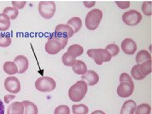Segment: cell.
<instances>
[{
    "label": "cell",
    "mask_w": 152,
    "mask_h": 114,
    "mask_svg": "<svg viewBox=\"0 0 152 114\" xmlns=\"http://www.w3.org/2000/svg\"><path fill=\"white\" fill-rule=\"evenodd\" d=\"M88 85L83 80L76 82L74 85H72L69 90V97L70 101L74 102H79L82 101L84 97L87 93Z\"/></svg>",
    "instance_id": "1"
},
{
    "label": "cell",
    "mask_w": 152,
    "mask_h": 114,
    "mask_svg": "<svg viewBox=\"0 0 152 114\" xmlns=\"http://www.w3.org/2000/svg\"><path fill=\"white\" fill-rule=\"evenodd\" d=\"M102 19H103V12L98 9H94L86 15V27L91 31L96 30L99 26Z\"/></svg>",
    "instance_id": "2"
},
{
    "label": "cell",
    "mask_w": 152,
    "mask_h": 114,
    "mask_svg": "<svg viewBox=\"0 0 152 114\" xmlns=\"http://www.w3.org/2000/svg\"><path fill=\"white\" fill-rule=\"evenodd\" d=\"M87 55L92 58L97 65H102L104 62H109L112 56L105 49H91L87 50Z\"/></svg>",
    "instance_id": "3"
},
{
    "label": "cell",
    "mask_w": 152,
    "mask_h": 114,
    "mask_svg": "<svg viewBox=\"0 0 152 114\" xmlns=\"http://www.w3.org/2000/svg\"><path fill=\"white\" fill-rule=\"evenodd\" d=\"M56 85L55 80L50 77H40L35 82L36 89L43 93L53 91L56 89Z\"/></svg>",
    "instance_id": "4"
},
{
    "label": "cell",
    "mask_w": 152,
    "mask_h": 114,
    "mask_svg": "<svg viewBox=\"0 0 152 114\" xmlns=\"http://www.w3.org/2000/svg\"><path fill=\"white\" fill-rule=\"evenodd\" d=\"M39 12L44 19H50L56 12V4L53 1H40L39 4Z\"/></svg>",
    "instance_id": "5"
},
{
    "label": "cell",
    "mask_w": 152,
    "mask_h": 114,
    "mask_svg": "<svg viewBox=\"0 0 152 114\" xmlns=\"http://www.w3.org/2000/svg\"><path fill=\"white\" fill-rule=\"evenodd\" d=\"M122 20L126 26L134 27L142 20V15L137 10L131 9L123 14Z\"/></svg>",
    "instance_id": "6"
},
{
    "label": "cell",
    "mask_w": 152,
    "mask_h": 114,
    "mask_svg": "<svg viewBox=\"0 0 152 114\" xmlns=\"http://www.w3.org/2000/svg\"><path fill=\"white\" fill-rule=\"evenodd\" d=\"M4 89L10 94H18L21 91V83L15 77H9L4 80Z\"/></svg>",
    "instance_id": "7"
},
{
    "label": "cell",
    "mask_w": 152,
    "mask_h": 114,
    "mask_svg": "<svg viewBox=\"0 0 152 114\" xmlns=\"http://www.w3.org/2000/svg\"><path fill=\"white\" fill-rule=\"evenodd\" d=\"M45 51L48 53L49 54H56L57 53H59L62 49H63L62 44L58 42L57 40H56L55 38L50 36L48 38V40L45 44Z\"/></svg>",
    "instance_id": "8"
},
{
    "label": "cell",
    "mask_w": 152,
    "mask_h": 114,
    "mask_svg": "<svg viewBox=\"0 0 152 114\" xmlns=\"http://www.w3.org/2000/svg\"><path fill=\"white\" fill-rule=\"evenodd\" d=\"M134 90V84L121 83L116 89L117 94L121 98H127L131 96Z\"/></svg>",
    "instance_id": "9"
},
{
    "label": "cell",
    "mask_w": 152,
    "mask_h": 114,
    "mask_svg": "<svg viewBox=\"0 0 152 114\" xmlns=\"http://www.w3.org/2000/svg\"><path fill=\"white\" fill-rule=\"evenodd\" d=\"M55 35L61 37V38H64L69 39V38H71L75 33L74 30L69 27L67 24H59L57 25L55 28Z\"/></svg>",
    "instance_id": "10"
},
{
    "label": "cell",
    "mask_w": 152,
    "mask_h": 114,
    "mask_svg": "<svg viewBox=\"0 0 152 114\" xmlns=\"http://www.w3.org/2000/svg\"><path fill=\"white\" fill-rule=\"evenodd\" d=\"M137 48V44L132 38H125L121 42V49L123 50L125 54L132 55L134 53H136Z\"/></svg>",
    "instance_id": "11"
},
{
    "label": "cell",
    "mask_w": 152,
    "mask_h": 114,
    "mask_svg": "<svg viewBox=\"0 0 152 114\" xmlns=\"http://www.w3.org/2000/svg\"><path fill=\"white\" fill-rule=\"evenodd\" d=\"M14 63L18 68V73L20 74L26 73L29 67V61L24 55H17L14 59Z\"/></svg>",
    "instance_id": "12"
},
{
    "label": "cell",
    "mask_w": 152,
    "mask_h": 114,
    "mask_svg": "<svg viewBox=\"0 0 152 114\" xmlns=\"http://www.w3.org/2000/svg\"><path fill=\"white\" fill-rule=\"evenodd\" d=\"M81 80L85 81L86 83V84L89 86H94L99 81V76L96 72L90 70V71H87L86 73L82 75Z\"/></svg>",
    "instance_id": "13"
},
{
    "label": "cell",
    "mask_w": 152,
    "mask_h": 114,
    "mask_svg": "<svg viewBox=\"0 0 152 114\" xmlns=\"http://www.w3.org/2000/svg\"><path fill=\"white\" fill-rule=\"evenodd\" d=\"M136 107H137V104L134 101L132 100L126 101L121 109L120 114H134Z\"/></svg>",
    "instance_id": "14"
},
{
    "label": "cell",
    "mask_w": 152,
    "mask_h": 114,
    "mask_svg": "<svg viewBox=\"0 0 152 114\" xmlns=\"http://www.w3.org/2000/svg\"><path fill=\"white\" fill-rule=\"evenodd\" d=\"M24 113V106L22 102L15 101L9 106L7 109V114H23Z\"/></svg>",
    "instance_id": "15"
},
{
    "label": "cell",
    "mask_w": 152,
    "mask_h": 114,
    "mask_svg": "<svg viewBox=\"0 0 152 114\" xmlns=\"http://www.w3.org/2000/svg\"><path fill=\"white\" fill-rule=\"evenodd\" d=\"M139 73L142 74L144 77H146L147 75L151 73L152 72V60H147L144 63L137 64Z\"/></svg>",
    "instance_id": "16"
},
{
    "label": "cell",
    "mask_w": 152,
    "mask_h": 114,
    "mask_svg": "<svg viewBox=\"0 0 152 114\" xmlns=\"http://www.w3.org/2000/svg\"><path fill=\"white\" fill-rule=\"evenodd\" d=\"M72 69L73 71L76 74L79 75H84L85 73H86L87 72V66L86 64L82 61V60H76L75 63L72 66Z\"/></svg>",
    "instance_id": "17"
},
{
    "label": "cell",
    "mask_w": 152,
    "mask_h": 114,
    "mask_svg": "<svg viewBox=\"0 0 152 114\" xmlns=\"http://www.w3.org/2000/svg\"><path fill=\"white\" fill-rule=\"evenodd\" d=\"M67 25H69V27L74 30V33H76L82 27V20L80 17H73V18H71L68 20Z\"/></svg>",
    "instance_id": "18"
},
{
    "label": "cell",
    "mask_w": 152,
    "mask_h": 114,
    "mask_svg": "<svg viewBox=\"0 0 152 114\" xmlns=\"http://www.w3.org/2000/svg\"><path fill=\"white\" fill-rule=\"evenodd\" d=\"M24 106V113L23 114H38V107L34 102L29 101H22Z\"/></svg>",
    "instance_id": "19"
},
{
    "label": "cell",
    "mask_w": 152,
    "mask_h": 114,
    "mask_svg": "<svg viewBox=\"0 0 152 114\" xmlns=\"http://www.w3.org/2000/svg\"><path fill=\"white\" fill-rule=\"evenodd\" d=\"M3 68H4V73L9 75H15V74L18 73V68L14 63V61H6L4 64Z\"/></svg>",
    "instance_id": "20"
},
{
    "label": "cell",
    "mask_w": 152,
    "mask_h": 114,
    "mask_svg": "<svg viewBox=\"0 0 152 114\" xmlns=\"http://www.w3.org/2000/svg\"><path fill=\"white\" fill-rule=\"evenodd\" d=\"M10 27V19L5 14H0V32H5Z\"/></svg>",
    "instance_id": "21"
},
{
    "label": "cell",
    "mask_w": 152,
    "mask_h": 114,
    "mask_svg": "<svg viewBox=\"0 0 152 114\" xmlns=\"http://www.w3.org/2000/svg\"><path fill=\"white\" fill-rule=\"evenodd\" d=\"M84 52V49L81 45L80 44H72L71 46H69L68 49V53L72 54L75 57H78L82 55Z\"/></svg>",
    "instance_id": "22"
},
{
    "label": "cell",
    "mask_w": 152,
    "mask_h": 114,
    "mask_svg": "<svg viewBox=\"0 0 152 114\" xmlns=\"http://www.w3.org/2000/svg\"><path fill=\"white\" fill-rule=\"evenodd\" d=\"M150 60H151V55L147 50H140L136 55L137 64H141Z\"/></svg>",
    "instance_id": "23"
},
{
    "label": "cell",
    "mask_w": 152,
    "mask_h": 114,
    "mask_svg": "<svg viewBox=\"0 0 152 114\" xmlns=\"http://www.w3.org/2000/svg\"><path fill=\"white\" fill-rule=\"evenodd\" d=\"M72 111L74 114H88L89 108L85 104H76L73 105Z\"/></svg>",
    "instance_id": "24"
},
{
    "label": "cell",
    "mask_w": 152,
    "mask_h": 114,
    "mask_svg": "<svg viewBox=\"0 0 152 114\" xmlns=\"http://www.w3.org/2000/svg\"><path fill=\"white\" fill-rule=\"evenodd\" d=\"M62 63L64 66L66 67H72L76 61V58L75 56H73L72 54H70L69 53H64L62 55Z\"/></svg>",
    "instance_id": "25"
},
{
    "label": "cell",
    "mask_w": 152,
    "mask_h": 114,
    "mask_svg": "<svg viewBox=\"0 0 152 114\" xmlns=\"http://www.w3.org/2000/svg\"><path fill=\"white\" fill-rule=\"evenodd\" d=\"M151 107L149 104L143 103L138 105L135 109V114H151Z\"/></svg>",
    "instance_id": "26"
},
{
    "label": "cell",
    "mask_w": 152,
    "mask_h": 114,
    "mask_svg": "<svg viewBox=\"0 0 152 114\" xmlns=\"http://www.w3.org/2000/svg\"><path fill=\"white\" fill-rule=\"evenodd\" d=\"M3 13L5 14L10 20H15V19L17 18L19 11L16 9L13 8V7H6L4 9V12Z\"/></svg>",
    "instance_id": "27"
},
{
    "label": "cell",
    "mask_w": 152,
    "mask_h": 114,
    "mask_svg": "<svg viewBox=\"0 0 152 114\" xmlns=\"http://www.w3.org/2000/svg\"><path fill=\"white\" fill-rule=\"evenodd\" d=\"M11 44V38L7 34L0 33V47L7 48Z\"/></svg>",
    "instance_id": "28"
},
{
    "label": "cell",
    "mask_w": 152,
    "mask_h": 114,
    "mask_svg": "<svg viewBox=\"0 0 152 114\" xmlns=\"http://www.w3.org/2000/svg\"><path fill=\"white\" fill-rule=\"evenodd\" d=\"M152 2L151 1H146L144 2L142 4V11L147 16H151L152 15Z\"/></svg>",
    "instance_id": "29"
},
{
    "label": "cell",
    "mask_w": 152,
    "mask_h": 114,
    "mask_svg": "<svg viewBox=\"0 0 152 114\" xmlns=\"http://www.w3.org/2000/svg\"><path fill=\"white\" fill-rule=\"evenodd\" d=\"M105 49L108 50L110 53L111 56H116L120 53V48L115 44H110L107 45Z\"/></svg>",
    "instance_id": "30"
},
{
    "label": "cell",
    "mask_w": 152,
    "mask_h": 114,
    "mask_svg": "<svg viewBox=\"0 0 152 114\" xmlns=\"http://www.w3.org/2000/svg\"><path fill=\"white\" fill-rule=\"evenodd\" d=\"M131 76L134 79H136V80H142V79H144L145 78V77H144L142 74L139 73L137 65H135L134 67L132 68Z\"/></svg>",
    "instance_id": "31"
},
{
    "label": "cell",
    "mask_w": 152,
    "mask_h": 114,
    "mask_svg": "<svg viewBox=\"0 0 152 114\" xmlns=\"http://www.w3.org/2000/svg\"><path fill=\"white\" fill-rule=\"evenodd\" d=\"M55 114H70V109L66 105H60L55 109Z\"/></svg>",
    "instance_id": "32"
},
{
    "label": "cell",
    "mask_w": 152,
    "mask_h": 114,
    "mask_svg": "<svg viewBox=\"0 0 152 114\" xmlns=\"http://www.w3.org/2000/svg\"><path fill=\"white\" fill-rule=\"evenodd\" d=\"M121 83H130V84H133V81L132 79V78L130 77V75L126 73L121 74L120 76V84Z\"/></svg>",
    "instance_id": "33"
},
{
    "label": "cell",
    "mask_w": 152,
    "mask_h": 114,
    "mask_svg": "<svg viewBox=\"0 0 152 114\" xmlns=\"http://www.w3.org/2000/svg\"><path fill=\"white\" fill-rule=\"evenodd\" d=\"M26 4H27L26 1H12L13 8L16 9L17 10L23 9L25 7V5H26Z\"/></svg>",
    "instance_id": "34"
},
{
    "label": "cell",
    "mask_w": 152,
    "mask_h": 114,
    "mask_svg": "<svg viewBox=\"0 0 152 114\" xmlns=\"http://www.w3.org/2000/svg\"><path fill=\"white\" fill-rule=\"evenodd\" d=\"M115 4L119 8L123 9L129 8L131 5V3L129 1H115Z\"/></svg>",
    "instance_id": "35"
},
{
    "label": "cell",
    "mask_w": 152,
    "mask_h": 114,
    "mask_svg": "<svg viewBox=\"0 0 152 114\" xmlns=\"http://www.w3.org/2000/svg\"><path fill=\"white\" fill-rule=\"evenodd\" d=\"M95 4H96V2H95V1H91V2H87V1H85V2H84V4L86 5V8H91V7L95 5Z\"/></svg>",
    "instance_id": "36"
},
{
    "label": "cell",
    "mask_w": 152,
    "mask_h": 114,
    "mask_svg": "<svg viewBox=\"0 0 152 114\" xmlns=\"http://www.w3.org/2000/svg\"><path fill=\"white\" fill-rule=\"evenodd\" d=\"M4 112H5V107H4V102L0 99V114H4Z\"/></svg>",
    "instance_id": "37"
},
{
    "label": "cell",
    "mask_w": 152,
    "mask_h": 114,
    "mask_svg": "<svg viewBox=\"0 0 152 114\" xmlns=\"http://www.w3.org/2000/svg\"><path fill=\"white\" fill-rule=\"evenodd\" d=\"M15 97V95H6V96H4V101H5L6 103H9L10 101V100L14 99Z\"/></svg>",
    "instance_id": "38"
},
{
    "label": "cell",
    "mask_w": 152,
    "mask_h": 114,
    "mask_svg": "<svg viewBox=\"0 0 152 114\" xmlns=\"http://www.w3.org/2000/svg\"><path fill=\"white\" fill-rule=\"evenodd\" d=\"M91 114H106L103 111H101V110H97V111H94V112H92Z\"/></svg>",
    "instance_id": "39"
}]
</instances>
